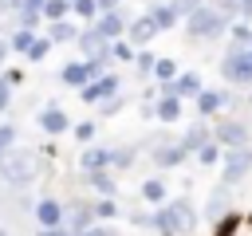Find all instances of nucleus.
Returning <instances> with one entry per match:
<instances>
[{"label": "nucleus", "mask_w": 252, "mask_h": 236, "mask_svg": "<svg viewBox=\"0 0 252 236\" xmlns=\"http://www.w3.org/2000/svg\"><path fill=\"white\" fill-rule=\"evenodd\" d=\"M16 146V126H0V157Z\"/></svg>", "instance_id": "obj_38"}, {"label": "nucleus", "mask_w": 252, "mask_h": 236, "mask_svg": "<svg viewBox=\"0 0 252 236\" xmlns=\"http://www.w3.org/2000/svg\"><path fill=\"white\" fill-rule=\"evenodd\" d=\"M91 212H94V216H110V220H114V216H118V205H114V197H102V201H94V205H91Z\"/></svg>", "instance_id": "obj_36"}, {"label": "nucleus", "mask_w": 252, "mask_h": 236, "mask_svg": "<svg viewBox=\"0 0 252 236\" xmlns=\"http://www.w3.org/2000/svg\"><path fill=\"white\" fill-rule=\"evenodd\" d=\"M47 51H51V39H47V35H35V39H32V47H28L24 55H28L32 63H43V59H47Z\"/></svg>", "instance_id": "obj_31"}, {"label": "nucleus", "mask_w": 252, "mask_h": 236, "mask_svg": "<svg viewBox=\"0 0 252 236\" xmlns=\"http://www.w3.org/2000/svg\"><path fill=\"white\" fill-rule=\"evenodd\" d=\"M134 51H138V47H134V43H130L126 35L110 39V59H118V63H130V59H134Z\"/></svg>", "instance_id": "obj_26"}, {"label": "nucleus", "mask_w": 252, "mask_h": 236, "mask_svg": "<svg viewBox=\"0 0 252 236\" xmlns=\"http://www.w3.org/2000/svg\"><path fill=\"white\" fill-rule=\"evenodd\" d=\"M8 51H12V47H8V39H0V67H4V59H8Z\"/></svg>", "instance_id": "obj_49"}, {"label": "nucleus", "mask_w": 252, "mask_h": 236, "mask_svg": "<svg viewBox=\"0 0 252 236\" xmlns=\"http://www.w3.org/2000/svg\"><path fill=\"white\" fill-rule=\"evenodd\" d=\"M130 224H138V228H154V216H146V212H130Z\"/></svg>", "instance_id": "obj_43"}, {"label": "nucleus", "mask_w": 252, "mask_h": 236, "mask_svg": "<svg viewBox=\"0 0 252 236\" xmlns=\"http://www.w3.org/2000/svg\"><path fill=\"white\" fill-rule=\"evenodd\" d=\"M91 185H94L102 197H114V193H118V181H114L110 169H91Z\"/></svg>", "instance_id": "obj_25"}, {"label": "nucleus", "mask_w": 252, "mask_h": 236, "mask_svg": "<svg viewBox=\"0 0 252 236\" xmlns=\"http://www.w3.org/2000/svg\"><path fill=\"white\" fill-rule=\"evenodd\" d=\"M150 75H154L158 83H169V79L177 75V63H173L169 55H158V59H154V71H150Z\"/></svg>", "instance_id": "obj_27"}, {"label": "nucleus", "mask_w": 252, "mask_h": 236, "mask_svg": "<svg viewBox=\"0 0 252 236\" xmlns=\"http://www.w3.org/2000/svg\"><path fill=\"white\" fill-rule=\"evenodd\" d=\"M252 173V146H236V149H224V185H236Z\"/></svg>", "instance_id": "obj_7"}, {"label": "nucleus", "mask_w": 252, "mask_h": 236, "mask_svg": "<svg viewBox=\"0 0 252 236\" xmlns=\"http://www.w3.org/2000/svg\"><path fill=\"white\" fill-rule=\"evenodd\" d=\"M0 236H8V232H4V228H0Z\"/></svg>", "instance_id": "obj_52"}, {"label": "nucleus", "mask_w": 252, "mask_h": 236, "mask_svg": "<svg viewBox=\"0 0 252 236\" xmlns=\"http://www.w3.org/2000/svg\"><path fill=\"white\" fill-rule=\"evenodd\" d=\"M205 142H213V130L205 126V122H197V126H189L185 130V138H181V146H185V153H197Z\"/></svg>", "instance_id": "obj_20"}, {"label": "nucleus", "mask_w": 252, "mask_h": 236, "mask_svg": "<svg viewBox=\"0 0 252 236\" xmlns=\"http://www.w3.org/2000/svg\"><path fill=\"white\" fill-rule=\"evenodd\" d=\"M189 153H185V146L177 142H158V149H154V165H161V169H169V165H181Z\"/></svg>", "instance_id": "obj_15"}, {"label": "nucleus", "mask_w": 252, "mask_h": 236, "mask_svg": "<svg viewBox=\"0 0 252 236\" xmlns=\"http://www.w3.org/2000/svg\"><path fill=\"white\" fill-rule=\"evenodd\" d=\"M71 4H75V0H71Z\"/></svg>", "instance_id": "obj_53"}, {"label": "nucleus", "mask_w": 252, "mask_h": 236, "mask_svg": "<svg viewBox=\"0 0 252 236\" xmlns=\"http://www.w3.org/2000/svg\"><path fill=\"white\" fill-rule=\"evenodd\" d=\"M154 59H158V55H154L150 47H138V51H134V59H130V63H134V71H138V79L154 71Z\"/></svg>", "instance_id": "obj_29"}, {"label": "nucleus", "mask_w": 252, "mask_h": 236, "mask_svg": "<svg viewBox=\"0 0 252 236\" xmlns=\"http://www.w3.org/2000/svg\"><path fill=\"white\" fill-rule=\"evenodd\" d=\"M8 102H12V83H8L4 75H0V114L8 110Z\"/></svg>", "instance_id": "obj_40"}, {"label": "nucleus", "mask_w": 252, "mask_h": 236, "mask_svg": "<svg viewBox=\"0 0 252 236\" xmlns=\"http://www.w3.org/2000/svg\"><path fill=\"white\" fill-rule=\"evenodd\" d=\"M158 90H161V94H177V98H197V94L205 90V83H201L197 71H177L169 83H158Z\"/></svg>", "instance_id": "obj_8"}, {"label": "nucleus", "mask_w": 252, "mask_h": 236, "mask_svg": "<svg viewBox=\"0 0 252 236\" xmlns=\"http://www.w3.org/2000/svg\"><path fill=\"white\" fill-rule=\"evenodd\" d=\"M35 220H39V228H59L63 224V205L51 201V197L35 201Z\"/></svg>", "instance_id": "obj_14"}, {"label": "nucleus", "mask_w": 252, "mask_h": 236, "mask_svg": "<svg viewBox=\"0 0 252 236\" xmlns=\"http://www.w3.org/2000/svg\"><path fill=\"white\" fill-rule=\"evenodd\" d=\"M134 149H138V146H122V149H114V161H110V165H130V161H134Z\"/></svg>", "instance_id": "obj_39"}, {"label": "nucleus", "mask_w": 252, "mask_h": 236, "mask_svg": "<svg viewBox=\"0 0 252 236\" xmlns=\"http://www.w3.org/2000/svg\"><path fill=\"white\" fill-rule=\"evenodd\" d=\"M224 35H228L232 43H240V47H248V43H252V28H248V24H228V31H224Z\"/></svg>", "instance_id": "obj_34"}, {"label": "nucleus", "mask_w": 252, "mask_h": 236, "mask_svg": "<svg viewBox=\"0 0 252 236\" xmlns=\"http://www.w3.org/2000/svg\"><path fill=\"white\" fill-rule=\"evenodd\" d=\"M181 20H185V35H189V39H217V35H224L228 24H232V16H224L217 4H197V8L185 12Z\"/></svg>", "instance_id": "obj_2"}, {"label": "nucleus", "mask_w": 252, "mask_h": 236, "mask_svg": "<svg viewBox=\"0 0 252 236\" xmlns=\"http://www.w3.org/2000/svg\"><path fill=\"white\" fill-rule=\"evenodd\" d=\"M224 102H228V94H220V90H201V94H197V110H201V118H213Z\"/></svg>", "instance_id": "obj_21"}, {"label": "nucleus", "mask_w": 252, "mask_h": 236, "mask_svg": "<svg viewBox=\"0 0 252 236\" xmlns=\"http://www.w3.org/2000/svg\"><path fill=\"white\" fill-rule=\"evenodd\" d=\"M244 51H248V63H252V43H248V47H244Z\"/></svg>", "instance_id": "obj_50"}, {"label": "nucleus", "mask_w": 252, "mask_h": 236, "mask_svg": "<svg viewBox=\"0 0 252 236\" xmlns=\"http://www.w3.org/2000/svg\"><path fill=\"white\" fill-rule=\"evenodd\" d=\"M91 216H94V212H91V205H83V201H79V205H71V208H63L67 232H75V236H79L83 228H91Z\"/></svg>", "instance_id": "obj_18"}, {"label": "nucleus", "mask_w": 252, "mask_h": 236, "mask_svg": "<svg viewBox=\"0 0 252 236\" xmlns=\"http://www.w3.org/2000/svg\"><path fill=\"white\" fill-rule=\"evenodd\" d=\"M122 35H126V39H130L134 47H146V43H150V39L158 35V28H154V16H150V12H146V16H130V20H126V31H122Z\"/></svg>", "instance_id": "obj_13"}, {"label": "nucleus", "mask_w": 252, "mask_h": 236, "mask_svg": "<svg viewBox=\"0 0 252 236\" xmlns=\"http://www.w3.org/2000/svg\"><path fill=\"white\" fill-rule=\"evenodd\" d=\"M71 12H75V16H83V20L91 24V20L98 16V4H94V0H75V4H71Z\"/></svg>", "instance_id": "obj_37"}, {"label": "nucleus", "mask_w": 252, "mask_h": 236, "mask_svg": "<svg viewBox=\"0 0 252 236\" xmlns=\"http://www.w3.org/2000/svg\"><path fill=\"white\" fill-rule=\"evenodd\" d=\"M118 87H122V79H118V75H94L79 94H83V102H102V98H114V94H118Z\"/></svg>", "instance_id": "obj_12"}, {"label": "nucleus", "mask_w": 252, "mask_h": 236, "mask_svg": "<svg viewBox=\"0 0 252 236\" xmlns=\"http://www.w3.org/2000/svg\"><path fill=\"white\" fill-rule=\"evenodd\" d=\"M220 75H224V83H232V87L252 83V63H248V51H244L240 43H232V47L224 51V59H220Z\"/></svg>", "instance_id": "obj_4"}, {"label": "nucleus", "mask_w": 252, "mask_h": 236, "mask_svg": "<svg viewBox=\"0 0 252 236\" xmlns=\"http://www.w3.org/2000/svg\"><path fill=\"white\" fill-rule=\"evenodd\" d=\"M98 4V12H110V8H122V0H94Z\"/></svg>", "instance_id": "obj_47"}, {"label": "nucleus", "mask_w": 252, "mask_h": 236, "mask_svg": "<svg viewBox=\"0 0 252 236\" xmlns=\"http://www.w3.org/2000/svg\"><path fill=\"white\" fill-rule=\"evenodd\" d=\"M20 8H35V12H39V8H43V0H20Z\"/></svg>", "instance_id": "obj_48"}, {"label": "nucleus", "mask_w": 252, "mask_h": 236, "mask_svg": "<svg viewBox=\"0 0 252 236\" xmlns=\"http://www.w3.org/2000/svg\"><path fill=\"white\" fill-rule=\"evenodd\" d=\"M142 197L154 201V205H161V201L169 197V193H165V181H146V185H142Z\"/></svg>", "instance_id": "obj_33"}, {"label": "nucleus", "mask_w": 252, "mask_h": 236, "mask_svg": "<svg viewBox=\"0 0 252 236\" xmlns=\"http://www.w3.org/2000/svg\"><path fill=\"white\" fill-rule=\"evenodd\" d=\"M47 39L51 43H71L75 39V24L63 16V20H47Z\"/></svg>", "instance_id": "obj_23"}, {"label": "nucleus", "mask_w": 252, "mask_h": 236, "mask_svg": "<svg viewBox=\"0 0 252 236\" xmlns=\"http://www.w3.org/2000/svg\"><path fill=\"white\" fill-rule=\"evenodd\" d=\"M110 161H114V149L110 146H91V149H83V157H79V165L91 173V169H110Z\"/></svg>", "instance_id": "obj_16"}, {"label": "nucleus", "mask_w": 252, "mask_h": 236, "mask_svg": "<svg viewBox=\"0 0 252 236\" xmlns=\"http://www.w3.org/2000/svg\"><path fill=\"white\" fill-rule=\"evenodd\" d=\"M154 228L161 232V236H189L193 228H197V212H193V201L189 197H165L161 201V208L154 212Z\"/></svg>", "instance_id": "obj_1"}, {"label": "nucleus", "mask_w": 252, "mask_h": 236, "mask_svg": "<svg viewBox=\"0 0 252 236\" xmlns=\"http://www.w3.org/2000/svg\"><path fill=\"white\" fill-rule=\"evenodd\" d=\"M236 16L240 20H252V0H236Z\"/></svg>", "instance_id": "obj_44"}, {"label": "nucleus", "mask_w": 252, "mask_h": 236, "mask_svg": "<svg viewBox=\"0 0 252 236\" xmlns=\"http://www.w3.org/2000/svg\"><path fill=\"white\" fill-rule=\"evenodd\" d=\"M75 138H79V142H91V138H94V122H79V126H75Z\"/></svg>", "instance_id": "obj_41"}, {"label": "nucleus", "mask_w": 252, "mask_h": 236, "mask_svg": "<svg viewBox=\"0 0 252 236\" xmlns=\"http://www.w3.org/2000/svg\"><path fill=\"white\" fill-rule=\"evenodd\" d=\"M71 43L79 47V55H87V59H94V63H102V67H106V63H114V59H110V39H102L91 24H87L83 31H75V39H71Z\"/></svg>", "instance_id": "obj_5"}, {"label": "nucleus", "mask_w": 252, "mask_h": 236, "mask_svg": "<svg viewBox=\"0 0 252 236\" xmlns=\"http://www.w3.org/2000/svg\"><path fill=\"white\" fill-rule=\"evenodd\" d=\"M126 20H130V12H122V8H110V12H98V16L91 20V28H94L102 39H118V35L126 31Z\"/></svg>", "instance_id": "obj_10"}, {"label": "nucleus", "mask_w": 252, "mask_h": 236, "mask_svg": "<svg viewBox=\"0 0 252 236\" xmlns=\"http://www.w3.org/2000/svg\"><path fill=\"white\" fill-rule=\"evenodd\" d=\"M79 236H110V232H106V228H98V224H91V228H83Z\"/></svg>", "instance_id": "obj_46"}, {"label": "nucleus", "mask_w": 252, "mask_h": 236, "mask_svg": "<svg viewBox=\"0 0 252 236\" xmlns=\"http://www.w3.org/2000/svg\"><path fill=\"white\" fill-rule=\"evenodd\" d=\"M150 16H154V28H158V31H169V28L181 20V16L173 12V4H154V8H150Z\"/></svg>", "instance_id": "obj_24"}, {"label": "nucleus", "mask_w": 252, "mask_h": 236, "mask_svg": "<svg viewBox=\"0 0 252 236\" xmlns=\"http://www.w3.org/2000/svg\"><path fill=\"white\" fill-rule=\"evenodd\" d=\"M39 20H43V16H39L35 8H16V12H12V24H16V28H32V31H35Z\"/></svg>", "instance_id": "obj_28"}, {"label": "nucleus", "mask_w": 252, "mask_h": 236, "mask_svg": "<svg viewBox=\"0 0 252 236\" xmlns=\"http://www.w3.org/2000/svg\"><path fill=\"white\" fill-rule=\"evenodd\" d=\"M0 177L12 185V193H20V189H28L35 177H39V157L35 153H24V149H8L4 157H0Z\"/></svg>", "instance_id": "obj_3"}, {"label": "nucleus", "mask_w": 252, "mask_h": 236, "mask_svg": "<svg viewBox=\"0 0 252 236\" xmlns=\"http://www.w3.org/2000/svg\"><path fill=\"white\" fill-rule=\"evenodd\" d=\"M220 153H224V146H217V142H205V146L197 149V161H201V165H213Z\"/></svg>", "instance_id": "obj_35"}, {"label": "nucleus", "mask_w": 252, "mask_h": 236, "mask_svg": "<svg viewBox=\"0 0 252 236\" xmlns=\"http://www.w3.org/2000/svg\"><path fill=\"white\" fill-rule=\"evenodd\" d=\"M32 39H35V31H32V28H16V31H12V39H8V47H12V51H28V47H32Z\"/></svg>", "instance_id": "obj_32"}, {"label": "nucleus", "mask_w": 252, "mask_h": 236, "mask_svg": "<svg viewBox=\"0 0 252 236\" xmlns=\"http://www.w3.org/2000/svg\"><path fill=\"white\" fill-rule=\"evenodd\" d=\"M94 75H102V63H94V59H75V63H67L63 71H59V79L67 83V87H87Z\"/></svg>", "instance_id": "obj_11"}, {"label": "nucleus", "mask_w": 252, "mask_h": 236, "mask_svg": "<svg viewBox=\"0 0 252 236\" xmlns=\"http://www.w3.org/2000/svg\"><path fill=\"white\" fill-rule=\"evenodd\" d=\"M205 4H217V0H205Z\"/></svg>", "instance_id": "obj_51"}, {"label": "nucleus", "mask_w": 252, "mask_h": 236, "mask_svg": "<svg viewBox=\"0 0 252 236\" xmlns=\"http://www.w3.org/2000/svg\"><path fill=\"white\" fill-rule=\"evenodd\" d=\"M154 118H161V122H177V118H181V98H177V94H161L158 106H154Z\"/></svg>", "instance_id": "obj_22"}, {"label": "nucleus", "mask_w": 252, "mask_h": 236, "mask_svg": "<svg viewBox=\"0 0 252 236\" xmlns=\"http://www.w3.org/2000/svg\"><path fill=\"white\" fill-rule=\"evenodd\" d=\"M118 110H122V98H102V118H110Z\"/></svg>", "instance_id": "obj_42"}, {"label": "nucleus", "mask_w": 252, "mask_h": 236, "mask_svg": "<svg viewBox=\"0 0 252 236\" xmlns=\"http://www.w3.org/2000/svg\"><path fill=\"white\" fill-rule=\"evenodd\" d=\"M224 216H232V185H217L213 193H209V201H205V220L209 224H220Z\"/></svg>", "instance_id": "obj_9"}, {"label": "nucleus", "mask_w": 252, "mask_h": 236, "mask_svg": "<svg viewBox=\"0 0 252 236\" xmlns=\"http://www.w3.org/2000/svg\"><path fill=\"white\" fill-rule=\"evenodd\" d=\"M213 142H217V146H224V149L252 146V130H248V122H240V118H224V122L213 130Z\"/></svg>", "instance_id": "obj_6"}, {"label": "nucleus", "mask_w": 252, "mask_h": 236, "mask_svg": "<svg viewBox=\"0 0 252 236\" xmlns=\"http://www.w3.org/2000/svg\"><path fill=\"white\" fill-rule=\"evenodd\" d=\"M67 12H71V0H43V8H39L43 20H63Z\"/></svg>", "instance_id": "obj_30"}, {"label": "nucleus", "mask_w": 252, "mask_h": 236, "mask_svg": "<svg viewBox=\"0 0 252 236\" xmlns=\"http://www.w3.org/2000/svg\"><path fill=\"white\" fill-rule=\"evenodd\" d=\"M217 228H220V236H252V212H236L232 208V216H224Z\"/></svg>", "instance_id": "obj_17"}, {"label": "nucleus", "mask_w": 252, "mask_h": 236, "mask_svg": "<svg viewBox=\"0 0 252 236\" xmlns=\"http://www.w3.org/2000/svg\"><path fill=\"white\" fill-rule=\"evenodd\" d=\"M35 236H75V232H67V228H63V224H59V228H39V232H35Z\"/></svg>", "instance_id": "obj_45"}, {"label": "nucleus", "mask_w": 252, "mask_h": 236, "mask_svg": "<svg viewBox=\"0 0 252 236\" xmlns=\"http://www.w3.org/2000/svg\"><path fill=\"white\" fill-rule=\"evenodd\" d=\"M71 122H67V114L59 110V106H47V110H39V130L43 134H63Z\"/></svg>", "instance_id": "obj_19"}]
</instances>
